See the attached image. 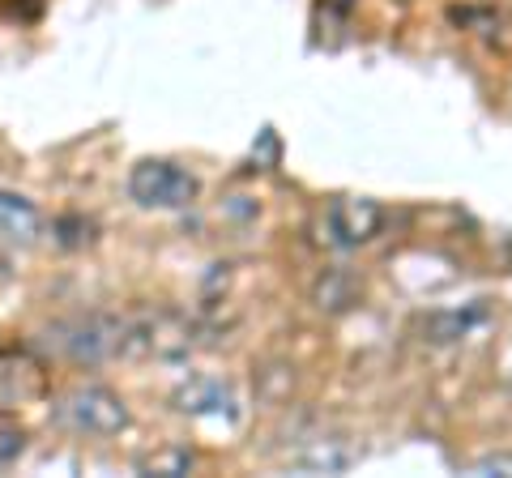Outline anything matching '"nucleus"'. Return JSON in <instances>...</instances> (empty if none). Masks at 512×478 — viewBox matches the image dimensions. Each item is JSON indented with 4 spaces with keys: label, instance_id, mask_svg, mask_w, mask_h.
<instances>
[{
    "label": "nucleus",
    "instance_id": "nucleus-5",
    "mask_svg": "<svg viewBox=\"0 0 512 478\" xmlns=\"http://www.w3.org/2000/svg\"><path fill=\"white\" fill-rule=\"evenodd\" d=\"M384 222V210L376 201H363V197H342L329 205V235L338 239V244L355 248L363 239H372Z\"/></svg>",
    "mask_w": 512,
    "mask_h": 478
},
{
    "label": "nucleus",
    "instance_id": "nucleus-3",
    "mask_svg": "<svg viewBox=\"0 0 512 478\" xmlns=\"http://www.w3.org/2000/svg\"><path fill=\"white\" fill-rule=\"evenodd\" d=\"M52 333H56L52 346L60 355H69L73 363H99L111 355V350H120V342H124L120 338L124 325L116 316H77V321L56 325Z\"/></svg>",
    "mask_w": 512,
    "mask_h": 478
},
{
    "label": "nucleus",
    "instance_id": "nucleus-7",
    "mask_svg": "<svg viewBox=\"0 0 512 478\" xmlns=\"http://www.w3.org/2000/svg\"><path fill=\"white\" fill-rule=\"evenodd\" d=\"M22 453V432H9V427H0V470L9 466V461H18Z\"/></svg>",
    "mask_w": 512,
    "mask_h": 478
},
{
    "label": "nucleus",
    "instance_id": "nucleus-6",
    "mask_svg": "<svg viewBox=\"0 0 512 478\" xmlns=\"http://www.w3.org/2000/svg\"><path fill=\"white\" fill-rule=\"evenodd\" d=\"M0 231L9 239H22V244H35L39 231H43V214L26 197L0 193Z\"/></svg>",
    "mask_w": 512,
    "mask_h": 478
},
{
    "label": "nucleus",
    "instance_id": "nucleus-4",
    "mask_svg": "<svg viewBox=\"0 0 512 478\" xmlns=\"http://www.w3.org/2000/svg\"><path fill=\"white\" fill-rule=\"evenodd\" d=\"M47 393V376L30 355L5 350L0 355V410H22L30 402H39Z\"/></svg>",
    "mask_w": 512,
    "mask_h": 478
},
{
    "label": "nucleus",
    "instance_id": "nucleus-2",
    "mask_svg": "<svg viewBox=\"0 0 512 478\" xmlns=\"http://www.w3.org/2000/svg\"><path fill=\"white\" fill-rule=\"evenodd\" d=\"M56 419L64 427H73V432H82V436H116L128 423V410L111 389L86 385V389H73L56 406Z\"/></svg>",
    "mask_w": 512,
    "mask_h": 478
},
{
    "label": "nucleus",
    "instance_id": "nucleus-1",
    "mask_svg": "<svg viewBox=\"0 0 512 478\" xmlns=\"http://www.w3.org/2000/svg\"><path fill=\"white\" fill-rule=\"evenodd\" d=\"M128 197L146 205V210H180L197 197V180L184 167L167 163V158H146L128 175Z\"/></svg>",
    "mask_w": 512,
    "mask_h": 478
}]
</instances>
